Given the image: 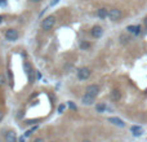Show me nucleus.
<instances>
[{
  "label": "nucleus",
  "mask_w": 147,
  "mask_h": 142,
  "mask_svg": "<svg viewBox=\"0 0 147 142\" xmlns=\"http://www.w3.org/2000/svg\"><path fill=\"white\" fill-rule=\"evenodd\" d=\"M54 25H56V17H54V16H49L45 20H43V22H41V28H43L44 31H49L54 27Z\"/></svg>",
  "instance_id": "1"
},
{
  "label": "nucleus",
  "mask_w": 147,
  "mask_h": 142,
  "mask_svg": "<svg viewBox=\"0 0 147 142\" xmlns=\"http://www.w3.org/2000/svg\"><path fill=\"white\" fill-rule=\"evenodd\" d=\"M3 137H4V142H17V135L12 129L3 131Z\"/></svg>",
  "instance_id": "2"
},
{
  "label": "nucleus",
  "mask_w": 147,
  "mask_h": 142,
  "mask_svg": "<svg viewBox=\"0 0 147 142\" xmlns=\"http://www.w3.org/2000/svg\"><path fill=\"white\" fill-rule=\"evenodd\" d=\"M121 17H123V12L120 9H117V8H112V9L109 10V18L111 21H114V22L121 20Z\"/></svg>",
  "instance_id": "3"
},
{
  "label": "nucleus",
  "mask_w": 147,
  "mask_h": 142,
  "mask_svg": "<svg viewBox=\"0 0 147 142\" xmlns=\"http://www.w3.org/2000/svg\"><path fill=\"white\" fill-rule=\"evenodd\" d=\"M92 75V70L89 67H81L80 70H78V79L79 80H86Z\"/></svg>",
  "instance_id": "4"
},
{
  "label": "nucleus",
  "mask_w": 147,
  "mask_h": 142,
  "mask_svg": "<svg viewBox=\"0 0 147 142\" xmlns=\"http://www.w3.org/2000/svg\"><path fill=\"white\" fill-rule=\"evenodd\" d=\"M5 39L8 41H16L18 39V31L14 28H8L5 31Z\"/></svg>",
  "instance_id": "5"
},
{
  "label": "nucleus",
  "mask_w": 147,
  "mask_h": 142,
  "mask_svg": "<svg viewBox=\"0 0 147 142\" xmlns=\"http://www.w3.org/2000/svg\"><path fill=\"white\" fill-rule=\"evenodd\" d=\"M99 92H101V88H99L98 84H90V85H88L85 88V93L92 94V96H94V97L98 96Z\"/></svg>",
  "instance_id": "6"
},
{
  "label": "nucleus",
  "mask_w": 147,
  "mask_h": 142,
  "mask_svg": "<svg viewBox=\"0 0 147 142\" xmlns=\"http://www.w3.org/2000/svg\"><path fill=\"white\" fill-rule=\"evenodd\" d=\"M25 70H26V75H27V78H28V83L32 84L34 80H35V71L32 70L31 65L27 64V62L25 64Z\"/></svg>",
  "instance_id": "7"
},
{
  "label": "nucleus",
  "mask_w": 147,
  "mask_h": 142,
  "mask_svg": "<svg viewBox=\"0 0 147 142\" xmlns=\"http://www.w3.org/2000/svg\"><path fill=\"white\" fill-rule=\"evenodd\" d=\"M90 35L93 36L94 39H99L103 35V28H102L101 26H93L90 30Z\"/></svg>",
  "instance_id": "8"
},
{
  "label": "nucleus",
  "mask_w": 147,
  "mask_h": 142,
  "mask_svg": "<svg viewBox=\"0 0 147 142\" xmlns=\"http://www.w3.org/2000/svg\"><path fill=\"white\" fill-rule=\"evenodd\" d=\"M94 101H96V97L92 96V94L85 93L83 97H81V103L85 105V106H89V105H93Z\"/></svg>",
  "instance_id": "9"
},
{
  "label": "nucleus",
  "mask_w": 147,
  "mask_h": 142,
  "mask_svg": "<svg viewBox=\"0 0 147 142\" xmlns=\"http://www.w3.org/2000/svg\"><path fill=\"white\" fill-rule=\"evenodd\" d=\"M110 98L114 102L120 101V99H121V92H120L119 89H112L111 93H110Z\"/></svg>",
  "instance_id": "10"
},
{
  "label": "nucleus",
  "mask_w": 147,
  "mask_h": 142,
  "mask_svg": "<svg viewBox=\"0 0 147 142\" xmlns=\"http://www.w3.org/2000/svg\"><path fill=\"white\" fill-rule=\"evenodd\" d=\"M109 122L111 123V124L116 125V127H120V128H124V127H125V123H124V120H121V119H120V118H115V116L109 118Z\"/></svg>",
  "instance_id": "11"
},
{
  "label": "nucleus",
  "mask_w": 147,
  "mask_h": 142,
  "mask_svg": "<svg viewBox=\"0 0 147 142\" xmlns=\"http://www.w3.org/2000/svg\"><path fill=\"white\" fill-rule=\"evenodd\" d=\"M128 32L129 34H133V35H140L141 34V26L140 25H130L127 27Z\"/></svg>",
  "instance_id": "12"
},
{
  "label": "nucleus",
  "mask_w": 147,
  "mask_h": 142,
  "mask_svg": "<svg viewBox=\"0 0 147 142\" xmlns=\"http://www.w3.org/2000/svg\"><path fill=\"white\" fill-rule=\"evenodd\" d=\"M130 36L129 35H127V34H121V35L119 36V41H120V44H123V45H127V44H129L130 43Z\"/></svg>",
  "instance_id": "13"
},
{
  "label": "nucleus",
  "mask_w": 147,
  "mask_h": 142,
  "mask_svg": "<svg viewBox=\"0 0 147 142\" xmlns=\"http://www.w3.org/2000/svg\"><path fill=\"white\" fill-rule=\"evenodd\" d=\"M97 16H98L101 20H105V18L109 17V10H107L106 8H99V9L97 10Z\"/></svg>",
  "instance_id": "14"
},
{
  "label": "nucleus",
  "mask_w": 147,
  "mask_h": 142,
  "mask_svg": "<svg viewBox=\"0 0 147 142\" xmlns=\"http://www.w3.org/2000/svg\"><path fill=\"white\" fill-rule=\"evenodd\" d=\"M130 131H132L133 136H136V137H138V136H141L143 133L142 127H138V125H133V127L130 128Z\"/></svg>",
  "instance_id": "15"
},
{
  "label": "nucleus",
  "mask_w": 147,
  "mask_h": 142,
  "mask_svg": "<svg viewBox=\"0 0 147 142\" xmlns=\"http://www.w3.org/2000/svg\"><path fill=\"white\" fill-rule=\"evenodd\" d=\"M96 110H97V112H105L106 111V105L105 103H98L96 106Z\"/></svg>",
  "instance_id": "16"
},
{
  "label": "nucleus",
  "mask_w": 147,
  "mask_h": 142,
  "mask_svg": "<svg viewBox=\"0 0 147 142\" xmlns=\"http://www.w3.org/2000/svg\"><path fill=\"white\" fill-rule=\"evenodd\" d=\"M67 106H69V109H70V110H74V111H76V110H78L76 105L72 101H69V102H67Z\"/></svg>",
  "instance_id": "17"
},
{
  "label": "nucleus",
  "mask_w": 147,
  "mask_h": 142,
  "mask_svg": "<svg viewBox=\"0 0 147 142\" xmlns=\"http://www.w3.org/2000/svg\"><path fill=\"white\" fill-rule=\"evenodd\" d=\"M80 48L81 49H88L89 48V44L85 43V41H83V43H80Z\"/></svg>",
  "instance_id": "18"
},
{
  "label": "nucleus",
  "mask_w": 147,
  "mask_h": 142,
  "mask_svg": "<svg viewBox=\"0 0 147 142\" xmlns=\"http://www.w3.org/2000/svg\"><path fill=\"white\" fill-rule=\"evenodd\" d=\"M4 83H5V79H4V76H3V74H0V87L4 85Z\"/></svg>",
  "instance_id": "19"
},
{
  "label": "nucleus",
  "mask_w": 147,
  "mask_h": 142,
  "mask_svg": "<svg viewBox=\"0 0 147 142\" xmlns=\"http://www.w3.org/2000/svg\"><path fill=\"white\" fill-rule=\"evenodd\" d=\"M58 1H59V0H52V1L49 3V5H51V7H54V5H56Z\"/></svg>",
  "instance_id": "20"
},
{
  "label": "nucleus",
  "mask_w": 147,
  "mask_h": 142,
  "mask_svg": "<svg viewBox=\"0 0 147 142\" xmlns=\"http://www.w3.org/2000/svg\"><path fill=\"white\" fill-rule=\"evenodd\" d=\"M32 142H45V141H44L43 138H40V137H36V138H35V140H34Z\"/></svg>",
  "instance_id": "21"
},
{
  "label": "nucleus",
  "mask_w": 147,
  "mask_h": 142,
  "mask_svg": "<svg viewBox=\"0 0 147 142\" xmlns=\"http://www.w3.org/2000/svg\"><path fill=\"white\" fill-rule=\"evenodd\" d=\"M63 110H65V106L63 105H61V106L58 107V112H63Z\"/></svg>",
  "instance_id": "22"
},
{
  "label": "nucleus",
  "mask_w": 147,
  "mask_h": 142,
  "mask_svg": "<svg viewBox=\"0 0 147 142\" xmlns=\"http://www.w3.org/2000/svg\"><path fill=\"white\" fill-rule=\"evenodd\" d=\"M28 136H31V131H26L25 132V137H28Z\"/></svg>",
  "instance_id": "23"
},
{
  "label": "nucleus",
  "mask_w": 147,
  "mask_h": 142,
  "mask_svg": "<svg viewBox=\"0 0 147 142\" xmlns=\"http://www.w3.org/2000/svg\"><path fill=\"white\" fill-rule=\"evenodd\" d=\"M143 25H145V27L147 28V16H146L145 18H143Z\"/></svg>",
  "instance_id": "24"
},
{
  "label": "nucleus",
  "mask_w": 147,
  "mask_h": 142,
  "mask_svg": "<svg viewBox=\"0 0 147 142\" xmlns=\"http://www.w3.org/2000/svg\"><path fill=\"white\" fill-rule=\"evenodd\" d=\"M3 116H4V114H3V111H1V110H0V122H1V120H3Z\"/></svg>",
  "instance_id": "25"
},
{
  "label": "nucleus",
  "mask_w": 147,
  "mask_h": 142,
  "mask_svg": "<svg viewBox=\"0 0 147 142\" xmlns=\"http://www.w3.org/2000/svg\"><path fill=\"white\" fill-rule=\"evenodd\" d=\"M41 78V74L40 72H36V79H40Z\"/></svg>",
  "instance_id": "26"
},
{
  "label": "nucleus",
  "mask_w": 147,
  "mask_h": 142,
  "mask_svg": "<svg viewBox=\"0 0 147 142\" xmlns=\"http://www.w3.org/2000/svg\"><path fill=\"white\" fill-rule=\"evenodd\" d=\"M30 1H31V3H39L40 0H30Z\"/></svg>",
  "instance_id": "27"
},
{
  "label": "nucleus",
  "mask_w": 147,
  "mask_h": 142,
  "mask_svg": "<svg viewBox=\"0 0 147 142\" xmlns=\"http://www.w3.org/2000/svg\"><path fill=\"white\" fill-rule=\"evenodd\" d=\"M3 18H4V17H3V16H0V23L3 22Z\"/></svg>",
  "instance_id": "28"
},
{
  "label": "nucleus",
  "mask_w": 147,
  "mask_h": 142,
  "mask_svg": "<svg viewBox=\"0 0 147 142\" xmlns=\"http://www.w3.org/2000/svg\"><path fill=\"white\" fill-rule=\"evenodd\" d=\"M81 142H92L90 140H84V141H81Z\"/></svg>",
  "instance_id": "29"
},
{
  "label": "nucleus",
  "mask_w": 147,
  "mask_h": 142,
  "mask_svg": "<svg viewBox=\"0 0 147 142\" xmlns=\"http://www.w3.org/2000/svg\"><path fill=\"white\" fill-rule=\"evenodd\" d=\"M20 142H23V137H21V138H20Z\"/></svg>",
  "instance_id": "30"
},
{
  "label": "nucleus",
  "mask_w": 147,
  "mask_h": 142,
  "mask_svg": "<svg viewBox=\"0 0 147 142\" xmlns=\"http://www.w3.org/2000/svg\"><path fill=\"white\" fill-rule=\"evenodd\" d=\"M52 142H56V141H52Z\"/></svg>",
  "instance_id": "31"
},
{
  "label": "nucleus",
  "mask_w": 147,
  "mask_h": 142,
  "mask_svg": "<svg viewBox=\"0 0 147 142\" xmlns=\"http://www.w3.org/2000/svg\"><path fill=\"white\" fill-rule=\"evenodd\" d=\"M0 142H3V141H1V140H0Z\"/></svg>",
  "instance_id": "32"
}]
</instances>
